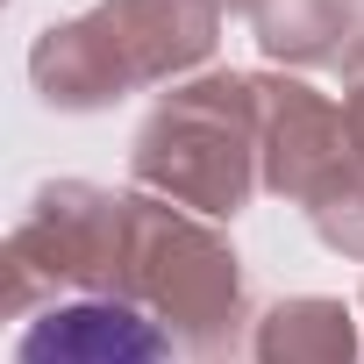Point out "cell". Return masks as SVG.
Instances as JSON below:
<instances>
[{"instance_id":"obj_1","label":"cell","mask_w":364,"mask_h":364,"mask_svg":"<svg viewBox=\"0 0 364 364\" xmlns=\"http://www.w3.org/2000/svg\"><path fill=\"white\" fill-rule=\"evenodd\" d=\"M15 364H178V350L129 300H65L22 328Z\"/></svg>"}]
</instances>
